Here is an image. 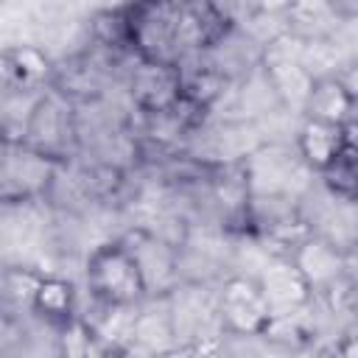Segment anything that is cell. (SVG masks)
Masks as SVG:
<instances>
[{"label":"cell","instance_id":"cell-4","mask_svg":"<svg viewBox=\"0 0 358 358\" xmlns=\"http://www.w3.org/2000/svg\"><path fill=\"white\" fill-rule=\"evenodd\" d=\"M131 95L148 112H168L182 101V76L176 64L143 59L131 76Z\"/></svg>","mask_w":358,"mask_h":358},{"label":"cell","instance_id":"cell-2","mask_svg":"<svg viewBox=\"0 0 358 358\" xmlns=\"http://www.w3.org/2000/svg\"><path fill=\"white\" fill-rule=\"evenodd\" d=\"M87 285L95 299L126 308L145 294L140 268L123 243H109L92 252L87 263Z\"/></svg>","mask_w":358,"mask_h":358},{"label":"cell","instance_id":"cell-13","mask_svg":"<svg viewBox=\"0 0 358 358\" xmlns=\"http://www.w3.org/2000/svg\"><path fill=\"white\" fill-rule=\"evenodd\" d=\"M322 173L333 193L344 199H358V145L344 140V148L336 154V159Z\"/></svg>","mask_w":358,"mask_h":358},{"label":"cell","instance_id":"cell-18","mask_svg":"<svg viewBox=\"0 0 358 358\" xmlns=\"http://www.w3.org/2000/svg\"><path fill=\"white\" fill-rule=\"evenodd\" d=\"M260 6H263L266 11H288L291 0H260Z\"/></svg>","mask_w":358,"mask_h":358},{"label":"cell","instance_id":"cell-7","mask_svg":"<svg viewBox=\"0 0 358 358\" xmlns=\"http://www.w3.org/2000/svg\"><path fill=\"white\" fill-rule=\"evenodd\" d=\"M291 260L299 266V271L308 277V282H310L313 288H322V285L336 282L338 274L344 271V257H341V252H338L333 243L319 241V238H305V241L294 249Z\"/></svg>","mask_w":358,"mask_h":358},{"label":"cell","instance_id":"cell-1","mask_svg":"<svg viewBox=\"0 0 358 358\" xmlns=\"http://www.w3.org/2000/svg\"><path fill=\"white\" fill-rule=\"evenodd\" d=\"M129 42L143 59L176 64L182 53V6L176 0H134L123 14Z\"/></svg>","mask_w":358,"mask_h":358},{"label":"cell","instance_id":"cell-8","mask_svg":"<svg viewBox=\"0 0 358 358\" xmlns=\"http://www.w3.org/2000/svg\"><path fill=\"white\" fill-rule=\"evenodd\" d=\"M352 106H355V98L344 87V81L336 76H327V78H316V84L308 95L305 112L313 120H327V123L344 126L352 117Z\"/></svg>","mask_w":358,"mask_h":358},{"label":"cell","instance_id":"cell-6","mask_svg":"<svg viewBox=\"0 0 358 358\" xmlns=\"http://www.w3.org/2000/svg\"><path fill=\"white\" fill-rule=\"evenodd\" d=\"M123 246L131 252V257H134V263L140 268L145 294L168 291L173 285V280H176V260H173V252L162 241H157V238H151L145 232H137Z\"/></svg>","mask_w":358,"mask_h":358},{"label":"cell","instance_id":"cell-20","mask_svg":"<svg viewBox=\"0 0 358 358\" xmlns=\"http://www.w3.org/2000/svg\"><path fill=\"white\" fill-rule=\"evenodd\" d=\"M333 11H358V0H330Z\"/></svg>","mask_w":358,"mask_h":358},{"label":"cell","instance_id":"cell-14","mask_svg":"<svg viewBox=\"0 0 358 358\" xmlns=\"http://www.w3.org/2000/svg\"><path fill=\"white\" fill-rule=\"evenodd\" d=\"M336 17L330 0H291L288 6V20L294 22V31L296 36L302 39H319L316 34Z\"/></svg>","mask_w":358,"mask_h":358},{"label":"cell","instance_id":"cell-5","mask_svg":"<svg viewBox=\"0 0 358 358\" xmlns=\"http://www.w3.org/2000/svg\"><path fill=\"white\" fill-rule=\"evenodd\" d=\"M257 282L263 288V296H266L271 313H294V310L299 313V308L313 294V285L308 282V277L299 271V266L294 260L268 263Z\"/></svg>","mask_w":358,"mask_h":358},{"label":"cell","instance_id":"cell-19","mask_svg":"<svg viewBox=\"0 0 358 358\" xmlns=\"http://www.w3.org/2000/svg\"><path fill=\"white\" fill-rule=\"evenodd\" d=\"M338 352H341V355H358V336H350V338L338 347Z\"/></svg>","mask_w":358,"mask_h":358},{"label":"cell","instance_id":"cell-10","mask_svg":"<svg viewBox=\"0 0 358 358\" xmlns=\"http://www.w3.org/2000/svg\"><path fill=\"white\" fill-rule=\"evenodd\" d=\"M48 59L42 50L28 48V45H17L8 48L3 53V78L8 90H31L36 87L45 76H48Z\"/></svg>","mask_w":358,"mask_h":358},{"label":"cell","instance_id":"cell-11","mask_svg":"<svg viewBox=\"0 0 358 358\" xmlns=\"http://www.w3.org/2000/svg\"><path fill=\"white\" fill-rule=\"evenodd\" d=\"M266 70H268V81H271L274 92L285 103H294V106H302L305 109L308 95H310L316 78L299 62H282V64H271Z\"/></svg>","mask_w":358,"mask_h":358},{"label":"cell","instance_id":"cell-17","mask_svg":"<svg viewBox=\"0 0 358 358\" xmlns=\"http://www.w3.org/2000/svg\"><path fill=\"white\" fill-rule=\"evenodd\" d=\"M341 81H344V87L352 92V98H358V64H355V67L350 70V76H344Z\"/></svg>","mask_w":358,"mask_h":358},{"label":"cell","instance_id":"cell-12","mask_svg":"<svg viewBox=\"0 0 358 358\" xmlns=\"http://www.w3.org/2000/svg\"><path fill=\"white\" fill-rule=\"evenodd\" d=\"M34 310L56 324L70 322L73 319V285L59 277H42V285L34 299Z\"/></svg>","mask_w":358,"mask_h":358},{"label":"cell","instance_id":"cell-9","mask_svg":"<svg viewBox=\"0 0 358 358\" xmlns=\"http://www.w3.org/2000/svg\"><path fill=\"white\" fill-rule=\"evenodd\" d=\"M341 148H344V126L308 117V123L299 131V154L310 168L324 171Z\"/></svg>","mask_w":358,"mask_h":358},{"label":"cell","instance_id":"cell-3","mask_svg":"<svg viewBox=\"0 0 358 358\" xmlns=\"http://www.w3.org/2000/svg\"><path fill=\"white\" fill-rule=\"evenodd\" d=\"M218 313H221L224 324L235 333H260L271 316V308H268L257 280L232 277L221 288Z\"/></svg>","mask_w":358,"mask_h":358},{"label":"cell","instance_id":"cell-15","mask_svg":"<svg viewBox=\"0 0 358 358\" xmlns=\"http://www.w3.org/2000/svg\"><path fill=\"white\" fill-rule=\"evenodd\" d=\"M179 76H182V101L193 106H207L221 92V76L215 70H201V67L182 70L179 67Z\"/></svg>","mask_w":358,"mask_h":358},{"label":"cell","instance_id":"cell-16","mask_svg":"<svg viewBox=\"0 0 358 358\" xmlns=\"http://www.w3.org/2000/svg\"><path fill=\"white\" fill-rule=\"evenodd\" d=\"M39 285H42V277L34 274V271H25V268H8L3 274V294L14 305L34 308V299H36Z\"/></svg>","mask_w":358,"mask_h":358}]
</instances>
